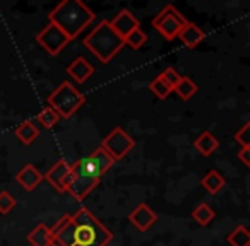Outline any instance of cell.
I'll use <instances>...</instances> for the list:
<instances>
[{
    "mask_svg": "<svg viewBox=\"0 0 250 246\" xmlns=\"http://www.w3.org/2000/svg\"><path fill=\"white\" fill-rule=\"evenodd\" d=\"M238 159L243 163V166L250 168V147H242V151L238 152Z\"/></svg>",
    "mask_w": 250,
    "mask_h": 246,
    "instance_id": "cell-29",
    "label": "cell"
},
{
    "mask_svg": "<svg viewBox=\"0 0 250 246\" xmlns=\"http://www.w3.org/2000/svg\"><path fill=\"white\" fill-rule=\"evenodd\" d=\"M69 171H70V164L67 163L65 159H60L46 171V174L43 178H45L53 188H57L59 191H63V180H65V176L69 174Z\"/></svg>",
    "mask_w": 250,
    "mask_h": 246,
    "instance_id": "cell-13",
    "label": "cell"
},
{
    "mask_svg": "<svg viewBox=\"0 0 250 246\" xmlns=\"http://www.w3.org/2000/svg\"><path fill=\"white\" fill-rule=\"evenodd\" d=\"M36 120H38V123L43 127V129L50 130V129H53L57 123H59L60 116H59V113H57L55 110H52L50 106H46V108H43V110L40 111L38 116H36Z\"/></svg>",
    "mask_w": 250,
    "mask_h": 246,
    "instance_id": "cell-22",
    "label": "cell"
},
{
    "mask_svg": "<svg viewBox=\"0 0 250 246\" xmlns=\"http://www.w3.org/2000/svg\"><path fill=\"white\" fill-rule=\"evenodd\" d=\"M201 185L209 191V193H218V191H221L223 187L226 185V180L218 173V171L212 170V171H209L204 178H202Z\"/></svg>",
    "mask_w": 250,
    "mask_h": 246,
    "instance_id": "cell-20",
    "label": "cell"
},
{
    "mask_svg": "<svg viewBox=\"0 0 250 246\" xmlns=\"http://www.w3.org/2000/svg\"><path fill=\"white\" fill-rule=\"evenodd\" d=\"M235 140L242 147H250V123H245V125L235 133Z\"/></svg>",
    "mask_w": 250,
    "mask_h": 246,
    "instance_id": "cell-28",
    "label": "cell"
},
{
    "mask_svg": "<svg viewBox=\"0 0 250 246\" xmlns=\"http://www.w3.org/2000/svg\"><path fill=\"white\" fill-rule=\"evenodd\" d=\"M101 147L113 161H120L122 157H125L136 147V140L125 132L122 127H117V129H113L104 137V140L101 142Z\"/></svg>",
    "mask_w": 250,
    "mask_h": 246,
    "instance_id": "cell-7",
    "label": "cell"
},
{
    "mask_svg": "<svg viewBox=\"0 0 250 246\" xmlns=\"http://www.w3.org/2000/svg\"><path fill=\"white\" fill-rule=\"evenodd\" d=\"M199 91L197 84L190 79V77H180L178 84L173 87V93L180 97L182 101H188L195 96V93Z\"/></svg>",
    "mask_w": 250,
    "mask_h": 246,
    "instance_id": "cell-19",
    "label": "cell"
},
{
    "mask_svg": "<svg viewBox=\"0 0 250 246\" xmlns=\"http://www.w3.org/2000/svg\"><path fill=\"white\" fill-rule=\"evenodd\" d=\"M194 147L202 154V156L209 157L219 147V142L211 132H202L201 135L194 140Z\"/></svg>",
    "mask_w": 250,
    "mask_h": 246,
    "instance_id": "cell-17",
    "label": "cell"
},
{
    "mask_svg": "<svg viewBox=\"0 0 250 246\" xmlns=\"http://www.w3.org/2000/svg\"><path fill=\"white\" fill-rule=\"evenodd\" d=\"M110 24H111V28L115 29V33H117L120 38H125L129 33H132L134 29L139 28V21H137V19L134 18L132 12H129V11L118 12L117 18H115Z\"/></svg>",
    "mask_w": 250,
    "mask_h": 246,
    "instance_id": "cell-11",
    "label": "cell"
},
{
    "mask_svg": "<svg viewBox=\"0 0 250 246\" xmlns=\"http://www.w3.org/2000/svg\"><path fill=\"white\" fill-rule=\"evenodd\" d=\"M149 91L158 97V99H167V97L173 93V89H171V87L168 86V84L165 82L160 76L154 77V79L149 82Z\"/></svg>",
    "mask_w": 250,
    "mask_h": 246,
    "instance_id": "cell-24",
    "label": "cell"
},
{
    "mask_svg": "<svg viewBox=\"0 0 250 246\" xmlns=\"http://www.w3.org/2000/svg\"><path fill=\"white\" fill-rule=\"evenodd\" d=\"M101 176L96 173L87 157L70 164L69 174L63 180V191L70 193L77 202H83L100 185Z\"/></svg>",
    "mask_w": 250,
    "mask_h": 246,
    "instance_id": "cell-4",
    "label": "cell"
},
{
    "mask_svg": "<svg viewBox=\"0 0 250 246\" xmlns=\"http://www.w3.org/2000/svg\"><path fill=\"white\" fill-rule=\"evenodd\" d=\"M84 103H86V97L70 82H62L48 96V106L55 110L60 118H70Z\"/></svg>",
    "mask_w": 250,
    "mask_h": 246,
    "instance_id": "cell-5",
    "label": "cell"
},
{
    "mask_svg": "<svg viewBox=\"0 0 250 246\" xmlns=\"http://www.w3.org/2000/svg\"><path fill=\"white\" fill-rule=\"evenodd\" d=\"M93 21L94 12L83 0H62L48 14V22L62 29L70 41L76 39Z\"/></svg>",
    "mask_w": 250,
    "mask_h": 246,
    "instance_id": "cell-1",
    "label": "cell"
},
{
    "mask_svg": "<svg viewBox=\"0 0 250 246\" xmlns=\"http://www.w3.org/2000/svg\"><path fill=\"white\" fill-rule=\"evenodd\" d=\"M177 38L180 39V41L184 43V45L187 46V48L194 50L195 46H199L202 41H204L206 33L202 31V29L199 28V26H195L194 22L187 21V24H185L184 28L180 29V33H178Z\"/></svg>",
    "mask_w": 250,
    "mask_h": 246,
    "instance_id": "cell-12",
    "label": "cell"
},
{
    "mask_svg": "<svg viewBox=\"0 0 250 246\" xmlns=\"http://www.w3.org/2000/svg\"><path fill=\"white\" fill-rule=\"evenodd\" d=\"M192 219H195L197 224L208 226V224H211L212 219H214V210H212L208 204H201L194 208V212H192Z\"/></svg>",
    "mask_w": 250,
    "mask_h": 246,
    "instance_id": "cell-23",
    "label": "cell"
},
{
    "mask_svg": "<svg viewBox=\"0 0 250 246\" xmlns=\"http://www.w3.org/2000/svg\"><path fill=\"white\" fill-rule=\"evenodd\" d=\"M67 76L72 77L74 82H79V84H84L94 72V67L87 62L84 57H77L69 67H67Z\"/></svg>",
    "mask_w": 250,
    "mask_h": 246,
    "instance_id": "cell-10",
    "label": "cell"
},
{
    "mask_svg": "<svg viewBox=\"0 0 250 246\" xmlns=\"http://www.w3.org/2000/svg\"><path fill=\"white\" fill-rule=\"evenodd\" d=\"M151 24H153V28L156 29L165 39L171 41V39H175L178 36L180 29L187 24V19H185L173 5H167V7L151 21Z\"/></svg>",
    "mask_w": 250,
    "mask_h": 246,
    "instance_id": "cell-6",
    "label": "cell"
},
{
    "mask_svg": "<svg viewBox=\"0 0 250 246\" xmlns=\"http://www.w3.org/2000/svg\"><path fill=\"white\" fill-rule=\"evenodd\" d=\"M87 159H89V163L93 164V168L96 170V173L100 174V176H103V174L115 164V161L104 152V149L101 146L98 147V149H94L93 152L87 156Z\"/></svg>",
    "mask_w": 250,
    "mask_h": 246,
    "instance_id": "cell-15",
    "label": "cell"
},
{
    "mask_svg": "<svg viewBox=\"0 0 250 246\" xmlns=\"http://www.w3.org/2000/svg\"><path fill=\"white\" fill-rule=\"evenodd\" d=\"M84 46L100 60L101 63H108L122 48H124V38L115 33L110 21H101L89 35L84 38Z\"/></svg>",
    "mask_w": 250,
    "mask_h": 246,
    "instance_id": "cell-3",
    "label": "cell"
},
{
    "mask_svg": "<svg viewBox=\"0 0 250 246\" xmlns=\"http://www.w3.org/2000/svg\"><path fill=\"white\" fill-rule=\"evenodd\" d=\"M16 181H18L26 191H33L43 181V174L40 173L33 164H24V168H22L18 173V176H16Z\"/></svg>",
    "mask_w": 250,
    "mask_h": 246,
    "instance_id": "cell-14",
    "label": "cell"
},
{
    "mask_svg": "<svg viewBox=\"0 0 250 246\" xmlns=\"http://www.w3.org/2000/svg\"><path fill=\"white\" fill-rule=\"evenodd\" d=\"M156 219H158V215L154 214L153 210H151L147 204H139L129 214V221L132 222V224L136 226V227L139 229L141 232L147 231V229H149L151 226L156 222Z\"/></svg>",
    "mask_w": 250,
    "mask_h": 246,
    "instance_id": "cell-9",
    "label": "cell"
},
{
    "mask_svg": "<svg viewBox=\"0 0 250 246\" xmlns=\"http://www.w3.org/2000/svg\"><path fill=\"white\" fill-rule=\"evenodd\" d=\"M28 243L31 246H52V232H50V227L45 224H38L31 232H28L26 236Z\"/></svg>",
    "mask_w": 250,
    "mask_h": 246,
    "instance_id": "cell-16",
    "label": "cell"
},
{
    "mask_svg": "<svg viewBox=\"0 0 250 246\" xmlns=\"http://www.w3.org/2000/svg\"><path fill=\"white\" fill-rule=\"evenodd\" d=\"M146 41H147V35L141 28L134 29L132 33H129V35L124 38V43H127V45H129L130 48H134V50L143 48Z\"/></svg>",
    "mask_w": 250,
    "mask_h": 246,
    "instance_id": "cell-25",
    "label": "cell"
},
{
    "mask_svg": "<svg viewBox=\"0 0 250 246\" xmlns=\"http://www.w3.org/2000/svg\"><path fill=\"white\" fill-rule=\"evenodd\" d=\"M226 239L231 246H250V232L245 226H236Z\"/></svg>",
    "mask_w": 250,
    "mask_h": 246,
    "instance_id": "cell-21",
    "label": "cell"
},
{
    "mask_svg": "<svg viewBox=\"0 0 250 246\" xmlns=\"http://www.w3.org/2000/svg\"><path fill=\"white\" fill-rule=\"evenodd\" d=\"M70 219L76 226L74 246H106L113 239V234L87 208L81 207Z\"/></svg>",
    "mask_w": 250,
    "mask_h": 246,
    "instance_id": "cell-2",
    "label": "cell"
},
{
    "mask_svg": "<svg viewBox=\"0 0 250 246\" xmlns=\"http://www.w3.org/2000/svg\"><path fill=\"white\" fill-rule=\"evenodd\" d=\"M38 135H40L38 127H36L31 120L22 121L21 125L16 129V137H18L24 146H31V144L38 139Z\"/></svg>",
    "mask_w": 250,
    "mask_h": 246,
    "instance_id": "cell-18",
    "label": "cell"
},
{
    "mask_svg": "<svg viewBox=\"0 0 250 246\" xmlns=\"http://www.w3.org/2000/svg\"><path fill=\"white\" fill-rule=\"evenodd\" d=\"M160 77L165 80V82L168 84V86L171 87V89H173V87L178 84V80H180V77H182V76H180V74H178L175 69H171V67H168V69H165L163 72L160 74Z\"/></svg>",
    "mask_w": 250,
    "mask_h": 246,
    "instance_id": "cell-27",
    "label": "cell"
},
{
    "mask_svg": "<svg viewBox=\"0 0 250 246\" xmlns=\"http://www.w3.org/2000/svg\"><path fill=\"white\" fill-rule=\"evenodd\" d=\"M36 41H38V45L42 46L48 55L57 57L67 45H69L70 39L62 29L57 28L52 22H48V24L36 35Z\"/></svg>",
    "mask_w": 250,
    "mask_h": 246,
    "instance_id": "cell-8",
    "label": "cell"
},
{
    "mask_svg": "<svg viewBox=\"0 0 250 246\" xmlns=\"http://www.w3.org/2000/svg\"><path fill=\"white\" fill-rule=\"evenodd\" d=\"M16 207V198L9 191H0V214L7 215Z\"/></svg>",
    "mask_w": 250,
    "mask_h": 246,
    "instance_id": "cell-26",
    "label": "cell"
}]
</instances>
